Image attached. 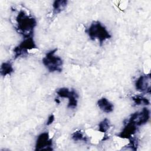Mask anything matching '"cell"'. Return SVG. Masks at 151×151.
Here are the masks:
<instances>
[{
  "label": "cell",
  "instance_id": "obj_1",
  "mask_svg": "<svg viewBox=\"0 0 151 151\" xmlns=\"http://www.w3.org/2000/svg\"><path fill=\"white\" fill-rule=\"evenodd\" d=\"M16 29L25 38L32 37L34 29L37 25L36 19L24 10H20L15 19Z\"/></svg>",
  "mask_w": 151,
  "mask_h": 151
},
{
  "label": "cell",
  "instance_id": "obj_2",
  "mask_svg": "<svg viewBox=\"0 0 151 151\" xmlns=\"http://www.w3.org/2000/svg\"><path fill=\"white\" fill-rule=\"evenodd\" d=\"M86 32L91 40H97L100 44L111 37L106 27L98 21H93L86 30Z\"/></svg>",
  "mask_w": 151,
  "mask_h": 151
},
{
  "label": "cell",
  "instance_id": "obj_3",
  "mask_svg": "<svg viewBox=\"0 0 151 151\" xmlns=\"http://www.w3.org/2000/svg\"><path fill=\"white\" fill-rule=\"evenodd\" d=\"M57 51V48L50 50L42 60L44 65L51 73L61 72L63 70V61L60 57L55 54Z\"/></svg>",
  "mask_w": 151,
  "mask_h": 151
},
{
  "label": "cell",
  "instance_id": "obj_4",
  "mask_svg": "<svg viewBox=\"0 0 151 151\" xmlns=\"http://www.w3.org/2000/svg\"><path fill=\"white\" fill-rule=\"evenodd\" d=\"M57 94L61 98H67L68 103L67 107L70 109L76 108L77 106L78 95L74 89L71 90L66 87H62L58 88L56 91Z\"/></svg>",
  "mask_w": 151,
  "mask_h": 151
},
{
  "label": "cell",
  "instance_id": "obj_5",
  "mask_svg": "<svg viewBox=\"0 0 151 151\" xmlns=\"http://www.w3.org/2000/svg\"><path fill=\"white\" fill-rule=\"evenodd\" d=\"M36 45L32 37L24 38V40L17 47L14 48V58L23 56L27 54L28 50L35 48Z\"/></svg>",
  "mask_w": 151,
  "mask_h": 151
},
{
  "label": "cell",
  "instance_id": "obj_6",
  "mask_svg": "<svg viewBox=\"0 0 151 151\" xmlns=\"http://www.w3.org/2000/svg\"><path fill=\"white\" fill-rule=\"evenodd\" d=\"M150 116V110L147 108L144 107L141 111L132 114L127 122H132L137 126H140L145 124L149 121Z\"/></svg>",
  "mask_w": 151,
  "mask_h": 151
},
{
  "label": "cell",
  "instance_id": "obj_7",
  "mask_svg": "<svg viewBox=\"0 0 151 151\" xmlns=\"http://www.w3.org/2000/svg\"><path fill=\"white\" fill-rule=\"evenodd\" d=\"M52 140L50 137L48 132H45L40 134L35 143V150H52Z\"/></svg>",
  "mask_w": 151,
  "mask_h": 151
},
{
  "label": "cell",
  "instance_id": "obj_8",
  "mask_svg": "<svg viewBox=\"0 0 151 151\" xmlns=\"http://www.w3.org/2000/svg\"><path fill=\"white\" fill-rule=\"evenodd\" d=\"M134 85L137 91L150 94L151 91L150 74L140 76L136 80Z\"/></svg>",
  "mask_w": 151,
  "mask_h": 151
},
{
  "label": "cell",
  "instance_id": "obj_9",
  "mask_svg": "<svg viewBox=\"0 0 151 151\" xmlns=\"http://www.w3.org/2000/svg\"><path fill=\"white\" fill-rule=\"evenodd\" d=\"M137 126L134 123L127 122L124 127L119 134V136L123 139H130L133 136L137 131Z\"/></svg>",
  "mask_w": 151,
  "mask_h": 151
},
{
  "label": "cell",
  "instance_id": "obj_10",
  "mask_svg": "<svg viewBox=\"0 0 151 151\" xmlns=\"http://www.w3.org/2000/svg\"><path fill=\"white\" fill-rule=\"evenodd\" d=\"M97 106L101 110L106 113H109L113 111L114 105L107 99L102 97L97 101Z\"/></svg>",
  "mask_w": 151,
  "mask_h": 151
},
{
  "label": "cell",
  "instance_id": "obj_11",
  "mask_svg": "<svg viewBox=\"0 0 151 151\" xmlns=\"http://www.w3.org/2000/svg\"><path fill=\"white\" fill-rule=\"evenodd\" d=\"M68 1L65 0H56L52 4L53 14H57L64 10L67 5Z\"/></svg>",
  "mask_w": 151,
  "mask_h": 151
},
{
  "label": "cell",
  "instance_id": "obj_12",
  "mask_svg": "<svg viewBox=\"0 0 151 151\" xmlns=\"http://www.w3.org/2000/svg\"><path fill=\"white\" fill-rule=\"evenodd\" d=\"M14 72V68L11 62L6 61L2 63L0 68V73L2 76L10 75Z\"/></svg>",
  "mask_w": 151,
  "mask_h": 151
},
{
  "label": "cell",
  "instance_id": "obj_13",
  "mask_svg": "<svg viewBox=\"0 0 151 151\" xmlns=\"http://www.w3.org/2000/svg\"><path fill=\"white\" fill-rule=\"evenodd\" d=\"M132 100L136 105H149L150 101L146 97L141 96H136L132 97Z\"/></svg>",
  "mask_w": 151,
  "mask_h": 151
},
{
  "label": "cell",
  "instance_id": "obj_14",
  "mask_svg": "<svg viewBox=\"0 0 151 151\" xmlns=\"http://www.w3.org/2000/svg\"><path fill=\"white\" fill-rule=\"evenodd\" d=\"M110 126V121L107 118H105L99 123V131H100L101 133H105L109 130Z\"/></svg>",
  "mask_w": 151,
  "mask_h": 151
},
{
  "label": "cell",
  "instance_id": "obj_15",
  "mask_svg": "<svg viewBox=\"0 0 151 151\" xmlns=\"http://www.w3.org/2000/svg\"><path fill=\"white\" fill-rule=\"evenodd\" d=\"M72 139L74 141H87V137L84 136L83 133L81 130H77L72 134Z\"/></svg>",
  "mask_w": 151,
  "mask_h": 151
},
{
  "label": "cell",
  "instance_id": "obj_16",
  "mask_svg": "<svg viewBox=\"0 0 151 151\" xmlns=\"http://www.w3.org/2000/svg\"><path fill=\"white\" fill-rule=\"evenodd\" d=\"M54 119H55V117H54V114H51L48 118V120L46 123V125L48 126V125H50L51 124H52L53 123V122L54 121Z\"/></svg>",
  "mask_w": 151,
  "mask_h": 151
},
{
  "label": "cell",
  "instance_id": "obj_17",
  "mask_svg": "<svg viewBox=\"0 0 151 151\" xmlns=\"http://www.w3.org/2000/svg\"><path fill=\"white\" fill-rule=\"evenodd\" d=\"M55 101L57 103H58V104H59V103H60V101L58 99H55Z\"/></svg>",
  "mask_w": 151,
  "mask_h": 151
}]
</instances>
